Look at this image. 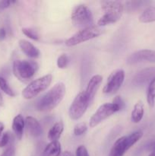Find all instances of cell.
<instances>
[{
    "label": "cell",
    "mask_w": 155,
    "mask_h": 156,
    "mask_svg": "<svg viewBox=\"0 0 155 156\" xmlns=\"http://www.w3.org/2000/svg\"><path fill=\"white\" fill-rule=\"evenodd\" d=\"M66 93V88L63 82H58L51 89L41 97L36 105V109L42 112H47L56 108L63 100Z\"/></svg>",
    "instance_id": "cell-1"
},
{
    "label": "cell",
    "mask_w": 155,
    "mask_h": 156,
    "mask_svg": "<svg viewBox=\"0 0 155 156\" xmlns=\"http://www.w3.org/2000/svg\"><path fill=\"white\" fill-rule=\"evenodd\" d=\"M101 9L104 14L97 21V26L100 27L119 21L125 9L123 4L119 1H102Z\"/></svg>",
    "instance_id": "cell-2"
},
{
    "label": "cell",
    "mask_w": 155,
    "mask_h": 156,
    "mask_svg": "<svg viewBox=\"0 0 155 156\" xmlns=\"http://www.w3.org/2000/svg\"><path fill=\"white\" fill-rule=\"evenodd\" d=\"M143 136L141 130H137L128 136L117 139L111 149L109 156H124L126 152L138 143Z\"/></svg>",
    "instance_id": "cell-3"
},
{
    "label": "cell",
    "mask_w": 155,
    "mask_h": 156,
    "mask_svg": "<svg viewBox=\"0 0 155 156\" xmlns=\"http://www.w3.org/2000/svg\"><path fill=\"white\" fill-rule=\"evenodd\" d=\"M53 76L47 74L31 81L22 91V97L26 100H31L43 92L51 85Z\"/></svg>",
    "instance_id": "cell-4"
},
{
    "label": "cell",
    "mask_w": 155,
    "mask_h": 156,
    "mask_svg": "<svg viewBox=\"0 0 155 156\" xmlns=\"http://www.w3.org/2000/svg\"><path fill=\"white\" fill-rule=\"evenodd\" d=\"M38 69V64L35 61L17 59L13 62V73L20 81L27 82L33 78Z\"/></svg>",
    "instance_id": "cell-5"
},
{
    "label": "cell",
    "mask_w": 155,
    "mask_h": 156,
    "mask_svg": "<svg viewBox=\"0 0 155 156\" xmlns=\"http://www.w3.org/2000/svg\"><path fill=\"white\" fill-rule=\"evenodd\" d=\"M71 19L73 24L81 30L94 25L92 12L86 5H76L71 12Z\"/></svg>",
    "instance_id": "cell-6"
},
{
    "label": "cell",
    "mask_w": 155,
    "mask_h": 156,
    "mask_svg": "<svg viewBox=\"0 0 155 156\" xmlns=\"http://www.w3.org/2000/svg\"><path fill=\"white\" fill-rule=\"evenodd\" d=\"M103 34V30L97 25H93L80 30L65 41L67 47H74L90 40L98 37Z\"/></svg>",
    "instance_id": "cell-7"
},
{
    "label": "cell",
    "mask_w": 155,
    "mask_h": 156,
    "mask_svg": "<svg viewBox=\"0 0 155 156\" xmlns=\"http://www.w3.org/2000/svg\"><path fill=\"white\" fill-rule=\"evenodd\" d=\"M91 102L85 91L78 93L70 105L68 110L70 118L73 120H78L81 118L87 111Z\"/></svg>",
    "instance_id": "cell-8"
},
{
    "label": "cell",
    "mask_w": 155,
    "mask_h": 156,
    "mask_svg": "<svg viewBox=\"0 0 155 156\" xmlns=\"http://www.w3.org/2000/svg\"><path fill=\"white\" fill-rule=\"evenodd\" d=\"M121 111L119 107L114 103H105L100 105L98 109L90 118V127L94 128L100 124L103 120H106L115 113Z\"/></svg>",
    "instance_id": "cell-9"
},
{
    "label": "cell",
    "mask_w": 155,
    "mask_h": 156,
    "mask_svg": "<svg viewBox=\"0 0 155 156\" xmlns=\"http://www.w3.org/2000/svg\"><path fill=\"white\" fill-rule=\"evenodd\" d=\"M125 80V72L123 69H116L109 75L103 91L106 94L116 93L122 85Z\"/></svg>",
    "instance_id": "cell-10"
},
{
    "label": "cell",
    "mask_w": 155,
    "mask_h": 156,
    "mask_svg": "<svg viewBox=\"0 0 155 156\" xmlns=\"http://www.w3.org/2000/svg\"><path fill=\"white\" fill-rule=\"evenodd\" d=\"M144 62H155V50H138L131 54L126 59V62L129 65H134Z\"/></svg>",
    "instance_id": "cell-11"
},
{
    "label": "cell",
    "mask_w": 155,
    "mask_h": 156,
    "mask_svg": "<svg viewBox=\"0 0 155 156\" xmlns=\"http://www.w3.org/2000/svg\"><path fill=\"white\" fill-rule=\"evenodd\" d=\"M18 45L21 48V51L24 53L27 56L31 59H36L40 56V50L33 45L32 43L27 40L21 39L18 41Z\"/></svg>",
    "instance_id": "cell-12"
},
{
    "label": "cell",
    "mask_w": 155,
    "mask_h": 156,
    "mask_svg": "<svg viewBox=\"0 0 155 156\" xmlns=\"http://www.w3.org/2000/svg\"><path fill=\"white\" fill-rule=\"evenodd\" d=\"M102 82H103V77L100 75H94L91 78V79L88 82L85 92H86L87 95L88 96L91 101L94 99V96H95L97 90L100 88Z\"/></svg>",
    "instance_id": "cell-13"
},
{
    "label": "cell",
    "mask_w": 155,
    "mask_h": 156,
    "mask_svg": "<svg viewBox=\"0 0 155 156\" xmlns=\"http://www.w3.org/2000/svg\"><path fill=\"white\" fill-rule=\"evenodd\" d=\"M25 126L27 129V132L30 136L37 138L42 135V127L40 122L31 116H28L25 118Z\"/></svg>",
    "instance_id": "cell-14"
},
{
    "label": "cell",
    "mask_w": 155,
    "mask_h": 156,
    "mask_svg": "<svg viewBox=\"0 0 155 156\" xmlns=\"http://www.w3.org/2000/svg\"><path fill=\"white\" fill-rule=\"evenodd\" d=\"M155 78V66L141 70L134 78L133 82L135 85H144L147 82H150Z\"/></svg>",
    "instance_id": "cell-15"
},
{
    "label": "cell",
    "mask_w": 155,
    "mask_h": 156,
    "mask_svg": "<svg viewBox=\"0 0 155 156\" xmlns=\"http://www.w3.org/2000/svg\"><path fill=\"white\" fill-rule=\"evenodd\" d=\"M24 126H25V120L24 119V117L21 114H18L15 116L12 121V128L18 140H21L22 139Z\"/></svg>",
    "instance_id": "cell-16"
},
{
    "label": "cell",
    "mask_w": 155,
    "mask_h": 156,
    "mask_svg": "<svg viewBox=\"0 0 155 156\" xmlns=\"http://www.w3.org/2000/svg\"><path fill=\"white\" fill-rule=\"evenodd\" d=\"M144 114V106L141 101H138L134 105L133 110L131 114V120L134 123H138L141 120Z\"/></svg>",
    "instance_id": "cell-17"
},
{
    "label": "cell",
    "mask_w": 155,
    "mask_h": 156,
    "mask_svg": "<svg viewBox=\"0 0 155 156\" xmlns=\"http://www.w3.org/2000/svg\"><path fill=\"white\" fill-rule=\"evenodd\" d=\"M64 130V124L62 121H59L55 123L48 132L47 138L50 142L58 141L62 136Z\"/></svg>",
    "instance_id": "cell-18"
},
{
    "label": "cell",
    "mask_w": 155,
    "mask_h": 156,
    "mask_svg": "<svg viewBox=\"0 0 155 156\" xmlns=\"http://www.w3.org/2000/svg\"><path fill=\"white\" fill-rule=\"evenodd\" d=\"M61 152V144L59 141L50 142L43 150V156H58Z\"/></svg>",
    "instance_id": "cell-19"
},
{
    "label": "cell",
    "mask_w": 155,
    "mask_h": 156,
    "mask_svg": "<svg viewBox=\"0 0 155 156\" xmlns=\"http://www.w3.org/2000/svg\"><path fill=\"white\" fill-rule=\"evenodd\" d=\"M139 21L141 23H150L155 21V6L147 7L140 15Z\"/></svg>",
    "instance_id": "cell-20"
},
{
    "label": "cell",
    "mask_w": 155,
    "mask_h": 156,
    "mask_svg": "<svg viewBox=\"0 0 155 156\" xmlns=\"http://www.w3.org/2000/svg\"><path fill=\"white\" fill-rule=\"evenodd\" d=\"M147 101L150 108L154 106L155 103V78L150 82L147 91Z\"/></svg>",
    "instance_id": "cell-21"
},
{
    "label": "cell",
    "mask_w": 155,
    "mask_h": 156,
    "mask_svg": "<svg viewBox=\"0 0 155 156\" xmlns=\"http://www.w3.org/2000/svg\"><path fill=\"white\" fill-rule=\"evenodd\" d=\"M0 89H1L5 94L10 96V97H15V91H14L13 90H12V88L9 86L7 81H6L4 78L2 77V76H0Z\"/></svg>",
    "instance_id": "cell-22"
},
{
    "label": "cell",
    "mask_w": 155,
    "mask_h": 156,
    "mask_svg": "<svg viewBox=\"0 0 155 156\" xmlns=\"http://www.w3.org/2000/svg\"><path fill=\"white\" fill-rule=\"evenodd\" d=\"M22 33L26 37H29L30 39L33 40V41H37L40 40L39 34L33 27H24V28H22Z\"/></svg>",
    "instance_id": "cell-23"
},
{
    "label": "cell",
    "mask_w": 155,
    "mask_h": 156,
    "mask_svg": "<svg viewBox=\"0 0 155 156\" xmlns=\"http://www.w3.org/2000/svg\"><path fill=\"white\" fill-rule=\"evenodd\" d=\"M147 2H141V1H136V2H126V5L128 6V11L131 12V11L138 10V9H141L143 6H145L146 4H147Z\"/></svg>",
    "instance_id": "cell-24"
},
{
    "label": "cell",
    "mask_w": 155,
    "mask_h": 156,
    "mask_svg": "<svg viewBox=\"0 0 155 156\" xmlns=\"http://www.w3.org/2000/svg\"><path fill=\"white\" fill-rule=\"evenodd\" d=\"M88 130V126L85 123H79L74 127V134L76 136H81L84 135Z\"/></svg>",
    "instance_id": "cell-25"
},
{
    "label": "cell",
    "mask_w": 155,
    "mask_h": 156,
    "mask_svg": "<svg viewBox=\"0 0 155 156\" xmlns=\"http://www.w3.org/2000/svg\"><path fill=\"white\" fill-rule=\"evenodd\" d=\"M68 62H69V59H68V56L67 54H63L60 55V56L58 57L57 59V66L59 67V69H65L67 66H68Z\"/></svg>",
    "instance_id": "cell-26"
},
{
    "label": "cell",
    "mask_w": 155,
    "mask_h": 156,
    "mask_svg": "<svg viewBox=\"0 0 155 156\" xmlns=\"http://www.w3.org/2000/svg\"><path fill=\"white\" fill-rule=\"evenodd\" d=\"M10 140V135L8 132L2 133L0 134V148H3L7 146Z\"/></svg>",
    "instance_id": "cell-27"
},
{
    "label": "cell",
    "mask_w": 155,
    "mask_h": 156,
    "mask_svg": "<svg viewBox=\"0 0 155 156\" xmlns=\"http://www.w3.org/2000/svg\"><path fill=\"white\" fill-rule=\"evenodd\" d=\"M76 156H90L87 148L83 145H81L76 149Z\"/></svg>",
    "instance_id": "cell-28"
},
{
    "label": "cell",
    "mask_w": 155,
    "mask_h": 156,
    "mask_svg": "<svg viewBox=\"0 0 155 156\" xmlns=\"http://www.w3.org/2000/svg\"><path fill=\"white\" fill-rule=\"evenodd\" d=\"M112 103H114V104H115V105H118L121 110L124 109L125 107H126V104H125L124 101L122 100V98L120 96H116V97L114 98L113 101H112Z\"/></svg>",
    "instance_id": "cell-29"
},
{
    "label": "cell",
    "mask_w": 155,
    "mask_h": 156,
    "mask_svg": "<svg viewBox=\"0 0 155 156\" xmlns=\"http://www.w3.org/2000/svg\"><path fill=\"white\" fill-rule=\"evenodd\" d=\"M15 2H16L15 1H0V9L2 10V9H7L9 6L12 5V4Z\"/></svg>",
    "instance_id": "cell-30"
},
{
    "label": "cell",
    "mask_w": 155,
    "mask_h": 156,
    "mask_svg": "<svg viewBox=\"0 0 155 156\" xmlns=\"http://www.w3.org/2000/svg\"><path fill=\"white\" fill-rule=\"evenodd\" d=\"M15 151L13 147H9L7 149L5 150L2 155L1 156H15Z\"/></svg>",
    "instance_id": "cell-31"
},
{
    "label": "cell",
    "mask_w": 155,
    "mask_h": 156,
    "mask_svg": "<svg viewBox=\"0 0 155 156\" xmlns=\"http://www.w3.org/2000/svg\"><path fill=\"white\" fill-rule=\"evenodd\" d=\"M6 37V31L5 29L2 27L0 28V41H3Z\"/></svg>",
    "instance_id": "cell-32"
},
{
    "label": "cell",
    "mask_w": 155,
    "mask_h": 156,
    "mask_svg": "<svg viewBox=\"0 0 155 156\" xmlns=\"http://www.w3.org/2000/svg\"><path fill=\"white\" fill-rule=\"evenodd\" d=\"M58 156H74V155L69 151H64V152H61Z\"/></svg>",
    "instance_id": "cell-33"
},
{
    "label": "cell",
    "mask_w": 155,
    "mask_h": 156,
    "mask_svg": "<svg viewBox=\"0 0 155 156\" xmlns=\"http://www.w3.org/2000/svg\"><path fill=\"white\" fill-rule=\"evenodd\" d=\"M150 149H151V152L148 156H155V142H153V144L150 146Z\"/></svg>",
    "instance_id": "cell-34"
},
{
    "label": "cell",
    "mask_w": 155,
    "mask_h": 156,
    "mask_svg": "<svg viewBox=\"0 0 155 156\" xmlns=\"http://www.w3.org/2000/svg\"><path fill=\"white\" fill-rule=\"evenodd\" d=\"M4 106V100H3V97L2 95L1 92H0V107Z\"/></svg>",
    "instance_id": "cell-35"
},
{
    "label": "cell",
    "mask_w": 155,
    "mask_h": 156,
    "mask_svg": "<svg viewBox=\"0 0 155 156\" xmlns=\"http://www.w3.org/2000/svg\"><path fill=\"white\" fill-rule=\"evenodd\" d=\"M4 128H5V126L4 124H3L2 122H0V134L2 133H3V130H4Z\"/></svg>",
    "instance_id": "cell-36"
}]
</instances>
